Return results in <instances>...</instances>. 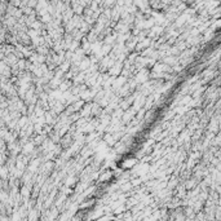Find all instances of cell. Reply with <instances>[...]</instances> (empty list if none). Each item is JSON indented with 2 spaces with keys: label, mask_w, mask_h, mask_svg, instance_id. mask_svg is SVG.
Segmentation results:
<instances>
[{
  "label": "cell",
  "mask_w": 221,
  "mask_h": 221,
  "mask_svg": "<svg viewBox=\"0 0 221 221\" xmlns=\"http://www.w3.org/2000/svg\"><path fill=\"white\" fill-rule=\"evenodd\" d=\"M111 177V173H105L104 176H102V177H101V181H106V178H107V180H109V178H110Z\"/></svg>",
  "instance_id": "cell-1"
}]
</instances>
